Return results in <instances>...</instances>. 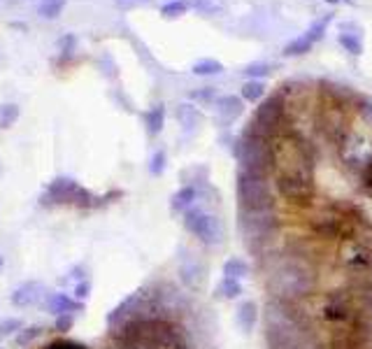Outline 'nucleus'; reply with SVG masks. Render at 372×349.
Segmentation results:
<instances>
[{"instance_id":"obj_1","label":"nucleus","mask_w":372,"mask_h":349,"mask_svg":"<svg viewBox=\"0 0 372 349\" xmlns=\"http://www.w3.org/2000/svg\"><path fill=\"white\" fill-rule=\"evenodd\" d=\"M258 273L263 277L268 298L305 303L316 296L321 284V264L289 247L272 249L258 259Z\"/></svg>"},{"instance_id":"obj_2","label":"nucleus","mask_w":372,"mask_h":349,"mask_svg":"<svg viewBox=\"0 0 372 349\" xmlns=\"http://www.w3.org/2000/svg\"><path fill=\"white\" fill-rule=\"evenodd\" d=\"M265 349H326L321 324L307 303L268 298L263 305Z\"/></svg>"},{"instance_id":"obj_3","label":"nucleus","mask_w":372,"mask_h":349,"mask_svg":"<svg viewBox=\"0 0 372 349\" xmlns=\"http://www.w3.org/2000/svg\"><path fill=\"white\" fill-rule=\"evenodd\" d=\"M307 226H310V233L323 242H344L372 233V224L359 205L349 201H333V198L314 205Z\"/></svg>"},{"instance_id":"obj_4","label":"nucleus","mask_w":372,"mask_h":349,"mask_svg":"<svg viewBox=\"0 0 372 349\" xmlns=\"http://www.w3.org/2000/svg\"><path fill=\"white\" fill-rule=\"evenodd\" d=\"M284 228L282 212L277 208L265 210H237V233H240L242 247L256 261L272 252L275 242L280 240Z\"/></svg>"},{"instance_id":"obj_5","label":"nucleus","mask_w":372,"mask_h":349,"mask_svg":"<svg viewBox=\"0 0 372 349\" xmlns=\"http://www.w3.org/2000/svg\"><path fill=\"white\" fill-rule=\"evenodd\" d=\"M119 196L107 194L105 198L93 196L89 189H84L82 184H77L73 177H56L47 184L44 194L40 196V205L42 208H56V205H68V208H79V210H96L102 208L105 203H109L107 198Z\"/></svg>"},{"instance_id":"obj_6","label":"nucleus","mask_w":372,"mask_h":349,"mask_svg":"<svg viewBox=\"0 0 372 349\" xmlns=\"http://www.w3.org/2000/svg\"><path fill=\"white\" fill-rule=\"evenodd\" d=\"M235 196H237V210L277 208V194H275L272 179L268 174L237 170Z\"/></svg>"},{"instance_id":"obj_7","label":"nucleus","mask_w":372,"mask_h":349,"mask_svg":"<svg viewBox=\"0 0 372 349\" xmlns=\"http://www.w3.org/2000/svg\"><path fill=\"white\" fill-rule=\"evenodd\" d=\"M181 217H184L181 219V224H184L186 231L191 233L193 237H198L203 244L219 247V244L224 242L226 231H224V224H221V219L217 217V214H212V212L193 205V208L186 210Z\"/></svg>"},{"instance_id":"obj_8","label":"nucleus","mask_w":372,"mask_h":349,"mask_svg":"<svg viewBox=\"0 0 372 349\" xmlns=\"http://www.w3.org/2000/svg\"><path fill=\"white\" fill-rule=\"evenodd\" d=\"M47 296L49 291L42 282L37 280H28V282H21L19 287H14L10 293V303L19 310H26V307H33V305H44Z\"/></svg>"},{"instance_id":"obj_9","label":"nucleus","mask_w":372,"mask_h":349,"mask_svg":"<svg viewBox=\"0 0 372 349\" xmlns=\"http://www.w3.org/2000/svg\"><path fill=\"white\" fill-rule=\"evenodd\" d=\"M179 280L181 284H184L186 289L191 291H198L205 284V266L198 261L193 254H188V256H184L179 261Z\"/></svg>"},{"instance_id":"obj_10","label":"nucleus","mask_w":372,"mask_h":349,"mask_svg":"<svg viewBox=\"0 0 372 349\" xmlns=\"http://www.w3.org/2000/svg\"><path fill=\"white\" fill-rule=\"evenodd\" d=\"M44 310L49 312L52 317H59V314H68V312H75V314H82L84 312V303L77 300L68 293L56 291V293H49L44 300Z\"/></svg>"},{"instance_id":"obj_11","label":"nucleus","mask_w":372,"mask_h":349,"mask_svg":"<svg viewBox=\"0 0 372 349\" xmlns=\"http://www.w3.org/2000/svg\"><path fill=\"white\" fill-rule=\"evenodd\" d=\"M198 196H200V191H198L196 184H184V187L179 189V191L172 194V198H170V210L175 212V214H184L186 210H191L193 205H196Z\"/></svg>"},{"instance_id":"obj_12","label":"nucleus","mask_w":372,"mask_h":349,"mask_svg":"<svg viewBox=\"0 0 372 349\" xmlns=\"http://www.w3.org/2000/svg\"><path fill=\"white\" fill-rule=\"evenodd\" d=\"M258 305L254 303V300H242L240 305H237V314H235V319H237V326H240L242 333H251L256 329V324H258Z\"/></svg>"},{"instance_id":"obj_13","label":"nucleus","mask_w":372,"mask_h":349,"mask_svg":"<svg viewBox=\"0 0 372 349\" xmlns=\"http://www.w3.org/2000/svg\"><path fill=\"white\" fill-rule=\"evenodd\" d=\"M215 296L219 300H235L242 296V284L240 280H233V277H221V282L215 287Z\"/></svg>"},{"instance_id":"obj_14","label":"nucleus","mask_w":372,"mask_h":349,"mask_svg":"<svg viewBox=\"0 0 372 349\" xmlns=\"http://www.w3.org/2000/svg\"><path fill=\"white\" fill-rule=\"evenodd\" d=\"M44 333V326L42 324H30V326H23L17 336H14V347L17 349H26L33 343H37V338Z\"/></svg>"},{"instance_id":"obj_15","label":"nucleus","mask_w":372,"mask_h":349,"mask_svg":"<svg viewBox=\"0 0 372 349\" xmlns=\"http://www.w3.org/2000/svg\"><path fill=\"white\" fill-rule=\"evenodd\" d=\"M224 277H233V280H242V277H247L249 275V266H247V261H242V259H228L226 264H224Z\"/></svg>"},{"instance_id":"obj_16","label":"nucleus","mask_w":372,"mask_h":349,"mask_svg":"<svg viewBox=\"0 0 372 349\" xmlns=\"http://www.w3.org/2000/svg\"><path fill=\"white\" fill-rule=\"evenodd\" d=\"M21 117V107L14 105V102H5V105H0V129H12L14 124L19 122Z\"/></svg>"},{"instance_id":"obj_17","label":"nucleus","mask_w":372,"mask_h":349,"mask_svg":"<svg viewBox=\"0 0 372 349\" xmlns=\"http://www.w3.org/2000/svg\"><path fill=\"white\" fill-rule=\"evenodd\" d=\"M163 124H165V110L163 105H156L154 110L147 112V131L149 136H158L163 131Z\"/></svg>"},{"instance_id":"obj_18","label":"nucleus","mask_w":372,"mask_h":349,"mask_svg":"<svg viewBox=\"0 0 372 349\" xmlns=\"http://www.w3.org/2000/svg\"><path fill=\"white\" fill-rule=\"evenodd\" d=\"M21 329H23V321L19 317H5V319H0V343L14 338Z\"/></svg>"},{"instance_id":"obj_19","label":"nucleus","mask_w":372,"mask_h":349,"mask_svg":"<svg viewBox=\"0 0 372 349\" xmlns=\"http://www.w3.org/2000/svg\"><path fill=\"white\" fill-rule=\"evenodd\" d=\"M63 5H66V0H42V3L37 5V12L42 14L44 19H56Z\"/></svg>"},{"instance_id":"obj_20","label":"nucleus","mask_w":372,"mask_h":349,"mask_svg":"<svg viewBox=\"0 0 372 349\" xmlns=\"http://www.w3.org/2000/svg\"><path fill=\"white\" fill-rule=\"evenodd\" d=\"M77 317L75 312H68V314H59V317H54V331L56 333H68L70 329L75 326V321H77Z\"/></svg>"},{"instance_id":"obj_21","label":"nucleus","mask_w":372,"mask_h":349,"mask_svg":"<svg viewBox=\"0 0 372 349\" xmlns=\"http://www.w3.org/2000/svg\"><path fill=\"white\" fill-rule=\"evenodd\" d=\"M219 112L224 117H228V122H231L233 117L240 114V100L237 98H224L219 102Z\"/></svg>"},{"instance_id":"obj_22","label":"nucleus","mask_w":372,"mask_h":349,"mask_svg":"<svg viewBox=\"0 0 372 349\" xmlns=\"http://www.w3.org/2000/svg\"><path fill=\"white\" fill-rule=\"evenodd\" d=\"M84 280H89V275H86V268L84 266H75V268H70V271L66 273V277H63V284H79V282H84Z\"/></svg>"},{"instance_id":"obj_23","label":"nucleus","mask_w":372,"mask_h":349,"mask_svg":"<svg viewBox=\"0 0 372 349\" xmlns=\"http://www.w3.org/2000/svg\"><path fill=\"white\" fill-rule=\"evenodd\" d=\"M165 170V152L163 149H158V152L152 156V161H149V172L154 174V177H161Z\"/></svg>"},{"instance_id":"obj_24","label":"nucleus","mask_w":372,"mask_h":349,"mask_svg":"<svg viewBox=\"0 0 372 349\" xmlns=\"http://www.w3.org/2000/svg\"><path fill=\"white\" fill-rule=\"evenodd\" d=\"M263 93H265V89H263V86H260L258 82H251V84H247V86H244L242 96L247 98V100H258V98H263Z\"/></svg>"},{"instance_id":"obj_25","label":"nucleus","mask_w":372,"mask_h":349,"mask_svg":"<svg viewBox=\"0 0 372 349\" xmlns=\"http://www.w3.org/2000/svg\"><path fill=\"white\" fill-rule=\"evenodd\" d=\"M89 293H91V280H84V282H79L73 287V298L82 300V303L89 298Z\"/></svg>"},{"instance_id":"obj_26","label":"nucleus","mask_w":372,"mask_h":349,"mask_svg":"<svg viewBox=\"0 0 372 349\" xmlns=\"http://www.w3.org/2000/svg\"><path fill=\"white\" fill-rule=\"evenodd\" d=\"M221 66L219 63H198L196 66V73L198 75H208V73H219Z\"/></svg>"},{"instance_id":"obj_27","label":"nucleus","mask_w":372,"mask_h":349,"mask_svg":"<svg viewBox=\"0 0 372 349\" xmlns=\"http://www.w3.org/2000/svg\"><path fill=\"white\" fill-rule=\"evenodd\" d=\"M3 266H5V256L0 254V271H3Z\"/></svg>"},{"instance_id":"obj_28","label":"nucleus","mask_w":372,"mask_h":349,"mask_svg":"<svg viewBox=\"0 0 372 349\" xmlns=\"http://www.w3.org/2000/svg\"><path fill=\"white\" fill-rule=\"evenodd\" d=\"M0 172H3V165H0Z\"/></svg>"},{"instance_id":"obj_29","label":"nucleus","mask_w":372,"mask_h":349,"mask_svg":"<svg viewBox=\"0 0 372 349\" xmlns=\"http://www.w3.org/2000/svg\"><path fill=\"white\" fill-rule=\"evenodd\" d=\"M0 349H3V347H0Z\"/></svg>"}]
</instances>
